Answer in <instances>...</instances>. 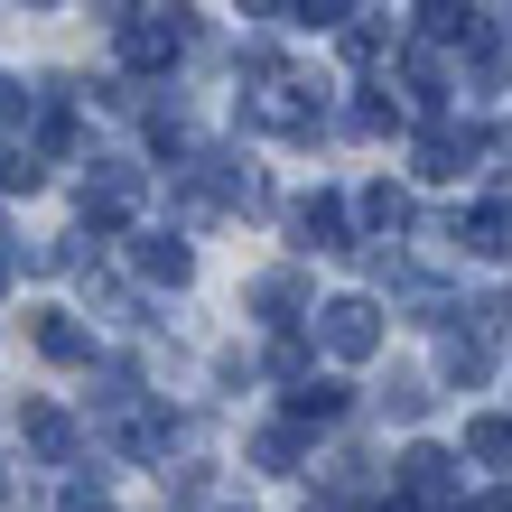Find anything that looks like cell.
I'll return each mask as SVG.
<instances>
[{
  "label": "cell",
  "instance_id": "obj_10",
  "mask_svg": "<svg viewBox=\"0 0 512 512\" xmlns=\"http://www.w3.org/2000/svg\"><path fill=\"white\" fill-rule=\"evenodd\" d=\"M354 215H364V233H401L410 224V196L401 187H364V196H354Z\"/></svg>",
  "mask_w": 512,
  "mask_h": 512
},
{
  "label": "cell",
  "instance_id": "obj_18",
  "mask_svg": "<svg viewBox=\"0 0 512 512\" xmlns=\"http://www.w3.org/2000/svg\"><path fill=\"white\" fill-rule=\"evenodd\" d=\"M485 364H494V354H485V336H457V345H447V382H475Z\"/></svg>",
  "mask_w": 512,
  "mask_h": 512
},
{
  "label": "cell",
  "instance_id": "obj_4",
  "mask_svg": "<svg viewBox=\"0 0 512 512\" xmlns=\"http://www.w3.org/2000/svg\"><path fill=\"white\" fill-rule=\"evenodd\" d=\"M419 38H429V47H485L494 28H485L475 0H429V10H419Z\"/></svg>",
  "mask_w": 512,
  "mask_h": 512
},
{
  "label": "cell",
  "instance_id": "obj_12",
  "mask_svg": "<svg viewBox=\"0 0 512 512\" xmlns=\"http://www.w3.org/2000/svg\"><path fill=\"white\" fill-rule=\"evenodd\" d=\"M457 243H466V252H512V215H503V205H485V215L457 224Z\"/></svg>",
  "mask_w": 512,
  "mask_h": 512
},
{
  "label": "cell",
  "instance_id": "obj_24",
  "mask_svg": "<svg viewBox=\"0 0 512 512\" xmlns=\"http://www.w3.org/2000/svg\"><path fill=\"white\" fill-rule=\"evenodd\" d=\"M243 10H280V0H243Z\"/></svg>",
  "mask_w": 512,
  "mask_h": 512
},
{
  "label": "cell",
  "instance_id": "obj_8",
  "mask_svg": "<svg viewBox=\"0 0 512 512\" xmlns=\"http://www.w3.org/2000/svg\"><path fill=\"white\" fill-rule=\"evenodd\" d=\"M131 261L149 270V280H168V289H177V280H187V270H196V252L177 243V233H140V252H131Z\"/></svg>",
  "mask_w": 512,
  "mask_h": 512
},
{
  "label": "cell",
  "instance_id": "obj_23",
  "mask_svg": "<svg viewBox=\"0 0 512 512\" xmlns=\"http://www.w3.org/2000/svg\"><path fill=\"white\" fill-rule=\"evenodd\" d=\"M485 512H512V485H503V494H485Z\"/></svg>",
  "mask_w": 512,
  "mask_h": 512
},
{
  "label": "cell",
  "instance_id": "obj_6",
  "mask_svg": "<svg viewBox=\"0 0 512 512\" xmlns=\"http://www.w3.org/2000/svg\"><path fill=\"white\" fill-rule=\"evenodd\" d=\"M298 243H317V252H345V205L336 196H298Z\"/></svg>",
  "mask_w": 512,
  "mask_h": 512
},
{
  "label": "cell",
  "instance_id": "obj_20",
  "mask_svg": "<svg viewBox=\"0 0 512 512\" xmlns=\"http://www.w3.org/2000/svg\"><path fill=\"white\" fill-rule=\"evenodd\" d=\"M0 187H10V196H28V187H38V159H0Z\"/></svg>",
  "mask_w": 512,
  "mask_h": 512
},
{
  "label": "cell",
  "instance_id": "obj_3",
  "mask_svg": "<svg viewBox=\"0 0 512 512\" xmlns=\"http://www.w3.org/2000/svg\"><path fill=\"white\" fill-rule=\"evenodd\" d=\"M177 47H187V10H140V19H122V56H131V66H168Z\"/></svg>",
  "mask_w": 512,
  "mask_h": 512
},
{
  "label": "cell",
  "instance_id": "obj_13",
  "mask_svg": "<svg viewBox=\"0 0 512 512\" xmlns=\"http://www.w3.org/2000/svg\"><path fill=\"white\" fill-rule=\"evenodd\" d=\"M38 345L56 354V364H84V354H94V336H84L75 317H38Z\"/></svg>",
  "mask_w": 512,
  "mask_h": 512
},
{
  "label": "cell",
  "instance_id": "obj_25",
  "mask_svg": "<svg viewBox=\"0 0 512 512\" xmlns=\"http://www.w3.org/2000/svg\"><path fill=\"white\" fill-rule=\"evenodd\" d=\"M38 10H56V0H38Z\"/></svg>",
  "mask_w": 512,
  "mask_h": 512
},
{
  "label": "cell",
  "instance_id": "obj_14",
  "mask_svg": "<svg viewBox=\"0 0 512 512\" xmlns=\"http://www.w3.org/2000/svg\"><path fill=\"white\" fill-rule=\"evenodd\" d=\"M252 457H261V466H280V475H289L298 457H308V438H298V419H280V429H261V438H252Z\"/></svg>",
  "mask_w": 512,
  "mask_h": 512
},
{
  "label": "cell",
  "instance_id": "obj_17",
  "mask_svg": "<svg viewBox=\"0 0 512 512\" xmlns=\"http://www.w3.org/2000/svg\"><path fill=\"white\" fill-rule=\"evenodd\" d=\"M382 410L391 419H419V410H429V382H419V373H391L382 382Z\"/></svg>",
  "mask_w": 512,
  "mask_h": 512
},
{
  "label": "cell",
  "instance_id": "obj_21",
  "mask_svg": "<svg viewBox=\"0 0 512 512\" xmlns=\"http://www.w3.org/2000/svg\"><path fill=\"white\" fill-rule=\"evenodd\" d=\"M66 512H112V503H103V485H66Z\"/></svg>",
  "mask_w": 512,
  "mask_h": 512
},
{
  "label": "cell",
  "instance_id": "obj_1",
  "mask_svg": "<svg viewBox=\"0 0 512 512\" xmlns=\"http://www.w3.org/2000/svg\"><path fill=\"white\" fill-rule=\"evenodd\" d=\"M317 317H326V354H345V364L382 354V308L373 298H336V308H317Z\"/></svg>",
  "mask_w": 512,
  "mask_h": 512
},
{
  "label": "cell",
  "instance_id": "obj_19",
  "mask_svg": "<svg viewBox=\"0 0 512 512\" xmlns=\"http://www.w3.org/2000/svg\"><path fill=\"white\" fill-rule=\"evenodd\" d=\"M345 10H354V0H298V19H308V28H336Z\"/></svg>",
  "mask_w": 512,
  "mask_h": 512
},
{
  "label": "cell",
  "instance_id": "obj_16",
  "mask_svg": "<svg viewBox=\"0 0 512 512\" xmlns=\"http://www.w3.org/2000/svg\"><path fill=\"white\" fill-rule=\"evenodd\" d=\"M252 308H261L270 326H289V308H298V280H289V270H270V280L252 289Z\"/></svg>",
  "mask_w": 512,
  "mask_h": 512
},
{
  "label": "cell",
  "instance_id": "obj_5",
  "mask_svg": "<svg viewBox=\"0 0 512 512\" xmlns=\"http://www.w3.org/2000/svg\"><path fill=\"white\" fill-rule=\"evenodd\" d=\"M131 205H140V177H131V168H103V177H84V224H94V233H112V224L131 215Z\"/></svg>",
  "mask_w": 512,
  "mask_h": 512
},
{
  "label": "cell",
  "instance_id": "obj_9",
  "mask_svg": "<svg viewBox=\"0 0 512 512\" xmlns=\"http://www.w3.org/2000/svg\"><path fill=\"white\" fill-rule=\"evenodd\" d=\"M466 159H475V131H429L419 140V177H466Z\"/></svg>",
  "mask_w": 512,
  "mask_h": 512
},
{
  "label": "cell",
  "instance_id": "obj_22",
  "mask_svg": "<svg viewBox=\"0 0 512 512\" xmlns=\"http://www.w3.org/2000/svg\"><path fill=\"white\" fill-rule=\"evenodd\" d=\"M0 122H28V94H19V84H0Z\"/></svg>",
  "mask_w": 512,
  "mask_h": 512
},
{
  "label": "cell",
  "instance_id": "obj_11",
  "mask_svg": "<svg viewBox=\"0 0 512 512\" xmlns=\"http://www.w3.org/2000/svg\"><path fill=\"white\" fill-rule=\"evenodd\" d=\"M289 419H345V382H317L308 373V382L289 391Z\"/></svg>",
  "mask_w": 512,
  "mask_h": 512
},
{
  "label": "cell",
  "instance_id": "obj_7",
  "mask_svg": "<svg viewBox=\"0 0 512 512\" xmlns=\"http://www.w3.org/2000/svg\"><path fill=\"white\" fill-rule=\"evenodd\" d=\"M19 429H28V447H38L47 466H66V457H75V429H66L47 401H28V410H19Z\"/></svg>",
  "mask_w": 512,
  "mask_h": 512
},
{
  "label": "cell",
  "instance_id": "obj_2",
  "mask_svg": "<svg viewBox=\"0 0 512 512\" xmlns=\"http://www.w3.org/2000/svg\"><path fill=\"white\" fill-rule=\"evenodd\" d=\"M401 494L429 503V512H457V457H447V447H410L401 457Z\"/></svg>",
  "mask_w": 512,
  "mask_h": 512
},
{
  "label": "cell",
  "instance_id": "obj_15",
  "mask_svg": "<svg viewBox=\"0 0 512 512\" xmlns=\"http://www.w3.org/2000/svg\"><path fill=\"white\" fill-rule=\"evenodd\" d=\"M466 457H485V466H512V419H466Z\"/></svg>",
  "mask_w": 512,
  "mask_h": 512
}]
</instances>
